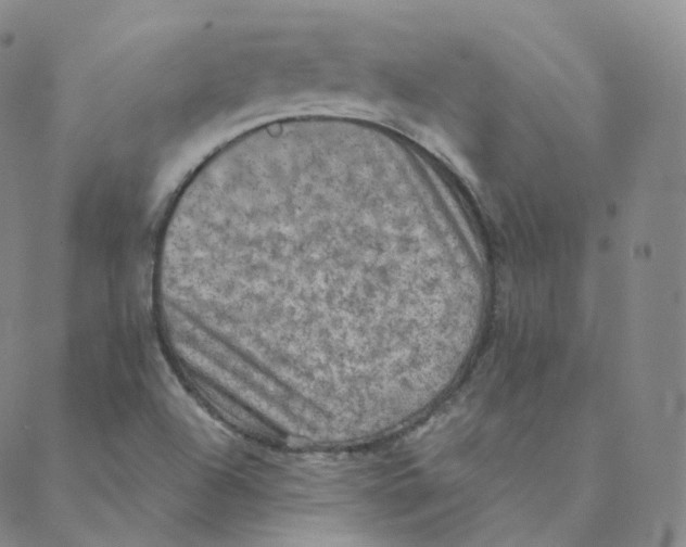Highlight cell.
<instances>
[{"instance_id": "obj_1", "label": "cell", "mask_w": 686, "mask_h": 547, "mask_svg": "<svg viewBox=\"0 0 686 547\" xmlns=\"http://www.w3.org/2000/svg\"><path fill=\"white\" fill-rule=\"evenodd\" d=\"M230 232L253 284L341 333H444L487 282L477 246L428 193L365 164L272 161L239 191Z\"/></svg>"}]
</instances>
